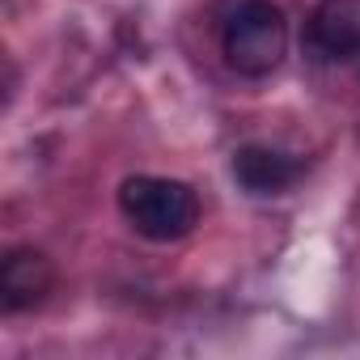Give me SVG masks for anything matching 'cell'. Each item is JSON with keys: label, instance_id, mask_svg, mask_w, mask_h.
<instances>
[{"label": "cell", "instance_id": "obj_4", "mask_svg": "<svg viewBox=\"0 0 360 360\" xmlns=\"http://www.w3.org/2000/svg\"><path fill=\"white\" fill-rule=\"evenodd\" d=\"M301 174H305V157L276 148V144H242L233 153V178L255 200H271V195L292 191L301 183Z\"/></svg>", "mask_w": 360, "mask_h": 360}, {"label": "cell", "instance_id": "obj_5", "mask_svg": "<svg viewBox=\"0 0 360 360\" xmlns=\"http://www.w3.org/2000/svg\"><path fill=\"white\" fill-rule=\"evenodd\" d=\"M51 288H56V263L43 250L18 246L5 255V263H0V305H5V314L34 309Z\"/></svg>", "mask_w": 360, "mask_h": 360}, {"label": "cell", "instance_id": "obj_2", "mask_svg": "<svg viewBox=\"0 0 360 360\" xmlns=\"http://www.w3.org/2000/svg\"><path fill=\"white\" fill-rule=\"evenodd\" d=\"M221 56L225 64L246 77H271L288 56V18L276 0H238L221 22Z\"/></svg>", "mask_w": 360, "mask_h": 360}, {"label": "cell", "instance_id": "obj_3", "mask_svg": "<svg viewBox=\"0 0 360 360\" xmlns=\"http://www.w3.org/2000/svg\"><path fill=\"white\" fill-rule=\"evenodd\" d=\"M305 47L322 64L360 60V0H318L305 18Z\"/></svg>", "mask_w": 360, "mask_h": 360}, {"label": "cell", "instance_id": "obj_1", "mask_svg": "<svg viewBox=\"0 0 360 360\" xmlns=\"http://www.w3.org/2000/svg\"><path fill=\"white\" fill-rule=\"evenodd\" d=\"M119 212L123 221L157 246L183 242L200 225V195L183 178H165V174H131L119 183Z\"/></svg>", "mask_w": 360, "mask_h": 360}]
</instances>
